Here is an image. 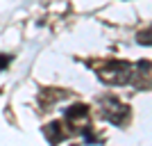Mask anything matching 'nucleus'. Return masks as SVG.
I'll use <instances>...</instances> for the list:
<instances>
[{
	"instance_id": "3",
	"label": "nucleus",
	"mask_w": 152,
	"mask_h": 146,
	"mask_svg": "<svg viewBox=\"0 0 152 146\" xmlns=\"http://www.w3.org/2000/svg\"><path fill=\"white\" fill-rule=\"evenodd\" d=\"M66 116H68L70 123L82 121V119H89V107H86V105H73V107L66 110Z\"/></svg>"
},
{
	"instance_id": "4",
	"label": "nucleus",
	"mask_w": 152,
	"mask_h": 146,
	"mask_svg": "<svg viewBox=\"0 0 152 146\" xmlns=\"http://www.w3.org/2000/svg\"><path fill=\"white\" fill-rule=\"evenodd\" d=\"M45 135H48V139L52 142V144H57V142H61L64 139V130H61V123H57V121H55V123H48V126H45Z\"/></svg>"
},
{
	"instance_id": "5",
	"label": "nucleus",
	"mask_w": 152,
	"mask_h": 146,
	"mask_svg": "<svg viewBox=\"0 0 152 146\" xmlns=\"http://www.w3.org/2000/svg\"><path fill=\"white\" fill-rule=\"evenodd\" d=\"M9 62H12V57H9V55H0V71L5 69V66H7Z\"/></svg>"
},
{
	"instance_id": "1",
	"label": "nucleus",
	"mask_w": 152,
	"mask_h": 146,
	"mask_svg": "<svg viewBox=\"0 0 152 146\" xmlns=\"http://www.w3.org/2000/svg\"><path fill=\"white\" fill-rule=\"evenodd\" d=\"M100 78H102V82H107V84H125L132 80V66L127 62L114 59L100 71Z\"/></svg>"
},
{
	"instance_id": "2",
	"label": "nucleus",
	"mask_w": 152,
	"mask_h": 146,
	"mask_svg": "<svg viewBox=\"0 0 152 146\" xmlns=\"http://www.w3.org/2000/svg\"><path fill=\"white\" fill-rule=\"evenodd\" d=\"M102 114L109 123H114V126H123L129 114V107L123 105L121 101H116V98H104L102 101Z\"/></svg>"
}]
</instances>
